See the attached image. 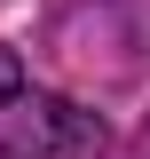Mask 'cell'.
<instances>
[{"mask_svg": "<svg viewBox=\"0 0 150 159\" xmlns=\"http://www.w3.org/2000/svg\"><path fill=\"white\" fill-rule=\"evenodd\" d=\"M87 143H95V119L63 96L16 88L0 103V159H63V151H87Z\"/></svg>", "mask_w": 150, "mask_h": 159, "instance_id": "cell-1", "label": "cell"}]
</instances>
